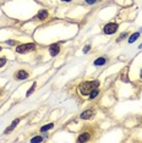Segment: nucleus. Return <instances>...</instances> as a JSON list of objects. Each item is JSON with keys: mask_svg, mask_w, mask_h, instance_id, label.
<instances>
[{"mask_svg": "<svg viewBox=\"0 0 142 143\" xmlns=\"http://www.w3.org/2000/svg\"><path fill=\"white\" fill-rule=\"evenodd\" d=\"M98 84H99L98 81H93V82L88 81V82H83V83L80 84L78 89H80L81 94H83V96H89V93H91L93 89H96V88L98 87Z\"/></svg>", "mask_w": 142, "mask_h": 143, "instance_id": "1", "label": "nucleus"}, {"mask_svg": "<svg viewBox=\"0 0 142 143\" xmlns=\"http://www.w3.org/2000/svg\"><path fill=\"white\" fill-rule=\"evenodd\" d=\"M34 45L33 43H28V44H21L16 48V51L17 53H26V51H30V50H33L34 49Z\"/></svg>", "mask_w": 142, "mask_h": 143, "instance_id": "2", "label": "nucleus"}, {"mask_svg": "<svg viewBox=\"0 0 142 143\" xmlns=\"http://www.w3.org/2000/svg\"><path fill=\"white\" fill-rule=\"evenodd\" d=\"M118 31V25L116 23H108L104 27V33L105 34H113Z\"/></svg>", "mask_w": 142, "mask_h": 143, "instance_id": "3", "label": "nucleus"}, {"mask_svg": "<svg viewBox=\"0 0 142 143\" xmlns=\"http://www.w3.org/2000/svg\"><path fill=\"white\" fill-rule=\"evenodd\" d=\"M27 77H28V73L25 70H20L15 73V78H16V80H26Z\"/></svg>", "mask_w": 142, "mask_h": 143, "instance_id": "4", "label": "nucleus"}, {"mask_svg": "<svg viewBox=\"0 0 142 143\" xmlns=\"http://www.w3.org/2000/svg\"><path fill=\"white\" fill-rule=\"evenodd\" d=\"M59 51H60V47H59L58 44H53V45H50V47H49V53H50L51 56H55V55H58V54H59Z\"/></svg>", "mask_w": 142, "mask_h": 143, "instance_id": "5", "label": "nucleus"}, {"mask_svg": "<svg viewBox=\"0 0 142 143\" xmlns=\"http://www.w3.org/2000/svg\"><path fill=\"white\" fill-rule=\"evenodd\" d=\"M93 115H94V113H93L92 110H86V111H83V113L81 114V119L88 120V119H91V117H93Z\"/></svg>", "mask_w": 142, "mask_h": 143, "instance_id": "6", "label": "nucleus"}, {"mask_svg": "<svg viewBox=\"0 0 142 143\" xmlns=\"http://www.w3.org/2000/svg\"><path fill=\"white\" fill-rule=\"evenodd\" d=\"M18 122H20V119H16V120H15V121H14V122L11 123L10 126H9V127H7V128H6V130H5V133H9V132H11V131H12V130H14V128H15V127H16V125H17V123H18Z\"/></svg>", "mask_w": 142, "mask_h": 143, "instance_id": "7", "label": "nucleus"}, {"mask_svg": "<svg viewBox=\"0 0 142 143\" xmlns=\"http://www.w3.org/2000/svg\"><path fill=\"white\" fill-rule=\"evenodd\" d=\"M88 138H89V133H82L81 136L77 138V141L78 142H86V141H88Z\"/></svg>", "mask_w": 142, "mask_h": 143, "instance_id": "8", "label": "nucleus"}, {"mask_svg": "<svg viewBox=\"0 0 142 143\" xmlns=\"http://www.w3.org/2000/svg\"><path fill=\"white\" fill-rule=\"evenodd\" d=\"M37 17L39 18V20H44V18H47V17H48V12L45 10L39 11V12H38V15H37Z\"/></svg>", "mask_w": 142, "mask_h": 143, "instance_id": "9", "label": "nucleus"}, {"mask_svg": "<svg viewBox=\"0 0 142 143\" xmlns=\"http://www.w3.org/2000/svg\"><path fill=\"white\" fill-rule=\"evenodd\" d=\"M104 64H105V59H104V58H99V59H97L94 61L96 66H102V65H104Z\"/></svg>", "mask_w": 142, "mask_h": 143, "instance_id": "10", "label": "nucleus"}, {"mask_svg": "<svg viewBox=\"0 0 142 143\" xmlns=\"http://www.w3.org/2000/svg\"><path fill=\"white\" fill-rule=\"evenodd\" d=\"M139 36H140L139 32H136V33H134L131 37H130V38H129V43H134V42H135V40L137 39V38H139Z\"/></svg>", "mask_w": 142, "mask_h": 143, "instance_id": "11", "label": "nucleus"}, {"mask_svg": "<svg viewBox=\"0 0 142 143\" xmlns=\"http://www.w3.org/2000/svg\"><path fill=\"white\" fill-rule=\"evenodd\" d=\"M53 127H54V123H48V125H45V126L42 127L41 131H42V132H45V131L50 130V128H53Z\"/></svg>", "mask_w": 142, "mask_h": 143, "instance_id": "12", "label": "nucleus"}, {"mask_svg": "<svg viewBox=\"0 0 142 143\" xmlns=\"http://www.w3.org/2000/svg\"><path fill=\"white\" fill-rule=\"evenodd\" d=\"M98 93H99L98 89L96 88V89H93V90L91 92V93H89V98H91V99H93V98H96V97L98 96Z\"/></svg>", "mask_w": 142, "mask_h": 143, "instance_id": "13", "label": "nucleus"}, {"mask_svg": "<svg viewBox=\"0 0 142 143\" xmlns=\"http://www.w3.org/2000/svg\"><path fill=\"white\" fill-rule=\"evenodd\" d=\"M42 141H43V138L39 137V136H37V137H33V138L31 140V142H42Z\"/></svg>", "mask_w": 142, "mask_h": 143, "instance_id": "14", "label": "nucleus"}, {"mask_svg": "<svg viewBox=\"0 0 142 143\" xmlns=\"http://www.w3.org/2000/svg\"><path fill=\"white\" fill-rule=\"evenodd\" d=\"M34 88H36V83H33V86H32V87H31V88H30V89H28V92H27V96H31V94L33 93Z\"/></svg>", "mask_w": 142, "mask_h": 143, "instance_id": "15", "label": "nucleus"}, {"mask_svg": "<svg viewBox=\"0 0 142 143\" xmlns=\"http://www.w3.org/2000/svg\"><path fill=\"white\" fill-rule=\"evenodd\" d=\"M5 63H6V59H5V58H1V59H0V67L4 66Z\"/></svg>", "mask_w": 142, "mask_h": 143, "instance_id": "16", "label": "nucleus"}, {"mask_svg": "<svg viewBox=\"0 0 142 143\" xmlns=\"http://www.w3.org/2000/svg\"><path fill=\"white\" fill-rule=\"evenodd\" d=\"M89 49H91V47H89V45H86V47L83 48V53H88Z\"/></svg>", "mask_w": 142, "mask_h": 143, "instance_id": "17", "label": "nucleus"}, {"mask_svg": "<svg viewBox=\"0 0 142 143\" xmlns=\"http://www.w3.org/2000/svg\"><path fill=\"white\" fill-rule=\"evenodd\" d=\"M125 37H126V33H122L121 36H120V38H119V39H118V42H120V40H122V39H124V38H125Z\"/></svg>", "mask_w": 142, "mask_h": 143, "instance_id": "18", "label": "nucleus"}, {"mask_svg": "<svg viewBox=\"0 0 142 143\" xmlns=\"http://www.w3.org/2000/svg\"><path fill=\"white\" fill-rule=\"evenodd\" d=\"M86 3H88V4H94L96 0H86Z\"/></svg>", "mask_w": 142, "mask_h": 143, "instance_id": "19", "label": "nucleus"}, {"mask_svg": "<svg viewBox=\"0 0 142 143\" xmlns=\"http://www.w3.org/2000/svg\"><path fill=\"white\" fill-rule=\"evenodd\" d=\"M7 43H9V44H15V42H14V40H9Z\"/></svg>", "mask_w": 142, "mask_h": 143, "instance_id": "20", "label": "nucleus"}, {"mask_svg": "<svg viewBox=\"0 0 142 143\" xmlns=\"http://www.w3.org/2000/svg\"><path fill=\"white\" fill-rule=\"evenodd\" d=\"M63 1H71V0H63Z\"/></svg>", "mask_w": 142, "mask_h": 143, "instance_id": "21", "label": "nucleus"}, {"mask_svg": "<svg viewBox=\"0 0 142 143\" xmlns=\"http://www.w3.org/2000/svg\"><path fill=\"white\" fill-rule=\"evenodd\" d=\"M141 77H142V71H141Z\"/></svg>", "mask_w": 142, "mask_h": 143, "instance_id": "22", "label": "nucleus"}, {"mask_svg": "<svg viewBox=\"0 0 142 143\" xmlns=\"http://www.w3.org/2000/svg\"><path fill=\"white\" fill-rule=\"evenodd\" d=\"M0 50H1V48H0Z\"/></svg>", "mask_w": 142, "mask_h": 143, "instance_id": "23", "label": "nucleus"}]
</instances>
